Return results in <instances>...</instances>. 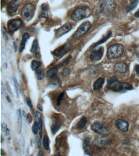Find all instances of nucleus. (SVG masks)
I'll return each mask as SVG.
<instances>
[{"label":"nucleus","mask_w":139,"mask_h":156,"mask_svg":"<svg viewBox=\"0 0 139 156\" xmlns=\"http://www.w3.org/2000/svg\"><path fill=\"white\" fill-rule=\"evenodd\" d=\"M124 52L123 46L121 44H115L111 46L108 49L107 57L111 59L119 58L123 55Z\"/></svg>","instance_id":"obj_1"},{"label":"nucleus","mask_w":139,"mask_h":156,"mask_svg":"<svg viewBox=\"0 0 139 156\" xmlns=\"http://www.w3.org/2000/svg\"><path fill=\"white\" fill-rule=\"evenodd\" d=\"M125 83L118 81L117 77L112 76L109 78L107 81V88L109 90L115 92H120L125 89Z\"/></svg>","instance_id":"obj_2"},{"label":"nucleus","mask_w":139,"mask_h":156,"mask_svg":"<svg viewBox=\"0 0 139 156\" xmlns=\"http://www.w3.org/2000/svg\"><path fill=\"white\" fill-rule=\"evenodd\" d=\"M116 4L114 0H104L100 5L102 12L106 15H110L115 11Z\"/></svg>","instance_id":"obj_3"},{"label":"nucleus","mask_w":139,"mask_h":156,"mask_svg":"<svg viewBox=\"0 0 139 156\" xmlns=\"http://www.w3.org/2000/svg\"><path fill=\"white\" fill-rule=\"evenodd\" d=\"M90 10L88 7H84L75 9L72 13L71 18L73 21H79L87 17L89 15Z\"/></svg>","instance_id":"obj_4"},{"label":"nucleus","mask_w":139,"mask_h":156,"mask_svg":"<svg viewBox=\"0 0 139 156\" xmlns=\"http://www.w3.org/2000/svg\"><path fill=\"white\" fill-rule=\"evenodd\" d=\"M91 27V24L89 21L84 22L79 26L75 33L73 35L75 39H78L86 34Z\"/></svg>","instance_id":"obj_5"},{"label":"nucleus","mask_w":139,"mask_h":156,"mask_svg":"<svg viewBox=\"0 0 139 156\" xmlns=\"http://www.w3.org/2000/svg\"><path fill=\"white\" fill-rule=\"evenodd\" d=\"M35 8L31 4H26L22 8L21 16L25 21H29L32 18L35 13Z\"/></svg>","instance_id":"obj_6"},{"label":"nucleus","mask_w":139,"mask_h":156,"mask_svg":"<svg viewBox=\"0 0 139 156\" xmlns=\"http://www.w3.org/2000/svg\"><path fill=\"white\" fill-rule=\"evenodd\" d=\"M91 129L94 132L102 136L106 137L109 135L108 129L99 122H96L93 123L91 126Z\"/></svg>","instance_id":"obj_7"},{"label":"nucleus","mask_w":139,"mask_h":156,"mask_svg":"<svg viewBox=\"0 0 139 156\" xmlns=\"http://www.w3.org/2000/svg\"><path fill=\"white\" fill-rule=\"evenodd\" d=\"M104 49L101 46L94 49L92 51L90 56V59L93 62L99 61L103 56Z\"/></svg>","instance_id":"obj_8"},{"label":"nucleus","mask_w":139,"mask_h":156,"mask_svg":"<svg viewBox=\"0 0 139 156\" xmlns=\"http://www.w3.org/2000/svg\"><path fill=\"white\" fill-rule=\"evenodd\" d=\"M22 21L21 19H12L8 22L7 28L11 32H14L18 30L22 26Z\"/></svg>","instance_id":"obj_9"},{"label":"nucleus","mask_w":139,"mask_h":156,"mask_svg":"<svg viewBox=\"0 0 139 156\" xmlns=\"http://www.w3.org/2000/svg\"><path fill=\"white\" fill-rule=\"evenodd\" d=\"M105 137L102 136V137H98L94 141V144L98 149L104 150L106 147L109 144L110 141L105 139Z\"/></svg>","instance_id":"obj_10"},{"label":"nucleus","mask_w":139,"mask_h":156,"mask_svg":"<svg viewBox=\"0 0 139 156\" xmlns=\"http://www.w3.org/2000/svg\"><path fill=\"white\" fill-rule=\"evenodd\" d=\"M71 25L69 22L65 23L60 28L57 30L55 31V36L56 38H59L62 36L69 32L71 28Z\"/></svg>","instance_id":"obj_11"},{"label":"nucleus","mask_w":139,"mask_h":156,"mask_svg":"<svg viewBox=\"0 0 139 156\" xmlns=\"http://www.w3.org/2000/svg\"><path fill=\"white\" fill-rule=\"evenodd\" d=\"M69 46L67 43H65L64 45L61 46L58 48L56 49L53 52L54 56L58 57H61L64 56L69 51Z\"/></svg>","instance_id":"obj_12"},{"label":"nucleus","mask_w":139,"mask_h":156,"mask_svg":"<svg viewBox=\"0 0 139 156\" xmlns=\"http://www.w3.org/2000/svg\"><path fill=\"white\" fill-rule=\"evenodd\" d=\"M53 124L51 127V130L52 134L54 135L60 128L62 124L60 118L58 116V115L55 114L53 116Z\"/></svg>","instance_id":"obj_13"},{"label":"nucleus","mask_w":139,"mask_h":156,"mask_svg":"<svg viewBox=\"0 0 139 156\" xmlns=\"http://www.w3.org/2000/svg\"><path fill=\"white\" fill-rule=\"evenodd\" d=\"M116 127L122 132H126L129 130V124L124 120L118 119L115 122Z\"/></svg>","instance_id":"obj_14"},{"label":"nucleus","mask_w":139,"mask_h":156,"mask_svg":"<svg viewBox=\"0 0 139 156\" xmlns=\"http://www.w3.org/2000/svg\"><path fill=\"white\" fill-rule=\"evenodd\" d=\"M114 69L117 73L124 74L127 73L128 67L127 64L125 63H118L114 66Z\"/></svg>","instance_id":"obj_15"},{"label":"nucleus","mask_w":139,"mask_h":156,"mask_svg":"<svg viewBox=\"0 0 139 156\" xmlns=\"http://www.w3.org/2000/svg\"><path fill=\"white\" fill-rule=\"evenodd\" d=\"M19 6V4L17 1H13L11 2L7 7V11L9 14L15 13L17 10Z\"/></svg>","instance_id":"obj_16"},{"label":"nucleus","mask_w":139,"mask_h":156,"mask_svg":"<svg viewBox=\"0 0 139 156\" xmlns=\"http://www.w3.org/2000/svg\"><path fill=\"white\" fill-rule=\"evenodd\" d=\"M105 80L104 78H99L95 82L93 85V89L95 91L100 90L104 84Z\"/></svg>","instance_id":"obj_17"},{"label":"nucleus","mask_w":139,"mask_h":156,"mask_svg":"<svg viewBox=\"0 0 139 156\" xmlns=\"http://www.w3.org/2000/svg\"><path fill=\"white\" fill-rule=\"evenodd\" d=\"M42 114L39 112H36V122H37L38 124V128L40 131L39 135L42 136Z\"/></svg>","instance_id":"obj_18"},{"label":"nucleus","mask_w":139,"mask_h":156,"mask_svg":"<svg viewBox=\"0 0 139 156\" xmlns=\"http://www.w3.org/2000/svg\"><path fill=\"white\" fill-rule=\"evenodd\" d=\"M29 38V35L27 33H25L23 34L22 37L21 44L19 46V53H22L24 50V48H25V43Z\"/></svg>","instance_id":"obj_19"},{"label":"nucleus","mask_w":139,"mask_h":156,"mask_svg":"<svg viewBox=\"0 0 139 156\" xmlns=\"http://www.w3.org/2000/svg\"><path fill=\"white\" fill-rule=\"evenodd\" d=\"M87 123V120L86 117L83 116L78 123L77 127L78 129H81L84 128Z\"/></svg>","instance_id":"obj_20"},{"label":"nucleus","mask_w":139,"mask_h":156,"mask_svg":"<svg viewBox=\"0 0 139 156\" xmlns=\"http://www.w3.org/2000/svg\"><path fill=\"white\" fill-rule=\"evenodd\" d=\"M18 130L19 133L21 132L22 126V113L21 109H19L17 112Z\"/></svg>","instance_id":"obj_21"},{"label":"nucleus","mask_w":139,"mask_h":156,"mask_svg":"<svg viewBox=\"0 0 139 156\" xmlns=\"http://www.w3.org/2000/svg\"><path fill=\"white\" fill-rule=\"evenodd\" d=\"M138 2V0H135L131 2L127 7V9H126L127 12V13L129 12L134 10L137 6Z\"/></svg>","instance_id":"obj_22"},{"label":"nucleus","mask_w":139,"mask_h":156,"mask_svg":"<svg viewBox=\"0 0 139 156\" xmlns=\"http://www.w3.org/2000/svg\"><path fill=\"white\" fill-rule=\"evenodd\" d=\"M43 146L45 150H50V140L47 135H45L43 139Z\"/></svg>","instance_id":"obj_23"},{"label":"nucleus","mask_w":139,"mask_h":156,"mask_svg":"<svg viewBox=\"0 0 139 156\" xmlns=\"http://www.w3.org/2000/svg\"><path fill=\"white\" fill-rule=\"evenodd\" d=\"M90 139L88 137H84L83 140V147L84 150H88V149L89 150L90 148Z\"/></svg>","instance_id":"obj_24"},{"label":"nucleus","mask_w":139,"mask_h":156,"mask_svg":"<svg viewBox=\"0 0 139 156\" xmlns=\"http://www.w3.org/2000/svg\"><path fill=\"white\" fill-rule=\"evenodd\" d=\"M41 66V62H40V61L34 60V61H33L32 62L31 67H32V70L33 71H35L38 70Z\"/></svg>","instance_id":"obj_25"},{"label":"nucleus","mask_w":139,"mask_h":156,"mask_svg":"<svg viewBox=\"0 0 139 156\" xmlns=\"http://www.w3.org/2000/svg\"><path fill=\"white\" fill-rule=\"evenodd\" d=\"M112 32H109L107 34V35L106 36L104 37L103 39H102L100 40L99 42H97V43H95L94 45V47H96L98 46L101 44V43H104L106 41H107L109 38L112 36Z\"/></svg>","instance_id":"obj_26"},{"label":"nucleus","mask_w":139,"mask_h":156,"mask_svg":"<svg viewBox=\"0 0 139 156\" xmlns=\"http://www.w3.org/2000/svg\"><path fill=\"white\" fill-rule=\"evenodd\" d=\"M36 74L37 76V79L38 80H41L43 79L45 76V73L43 70L42 69L36 70Z\"/></svg>","instance_id":"obj_27"},{"label":"nucleus","mask_w":139,"mask_h":156,"mask_svg":"<svg viewBox=\"0 0 139 156\" xmlns=\"http://www.w3.org/2000/svg\"><path fill=\"white\" fill-rule=\"evenodd\" d=\"M12 80L13 81L14 85V87L16 94H17V97L18 98H19V93H18V89H19V88L20 87V86H19V84L18 83L17 80L16 79V78L14 76L13 77Z\"/></svg>","instance_id":"obj_28"},{"label":"nucleus","mask_w":139,"mask_h":156,"mask_svg":"<svg viewBox=\"0 0 139 156\" xmlns=\"http://www.w3.org/2000/svg\"><path fill=\"white\" fill-rule=\"evenodd\" d=\"M2 131L4 132L5 136H7L9 135V130L7 128V125L5 123H3L1 125Z\"/></svg>","instance_id":"obj_29"},{"label":"nucleus","mask_w":139,"mask_h":156,"mask_svg":"<svg viewBox=\"0 0 139 156\" xmlns=\"http://www.w3.org/2000/svg\"><path fill=\"white\" fill-rule=\"evenodd\" d=\"M58 68L57 67H53L52 68L50 69L47 72V76H48V78L51 75H52V74H54V73H57L58 71Z\"/></svg>","instance_id":"obj_30"},{"label":"nucleus","mask_w":139,"mask_h":156,"mask_svg":"<svg viewBox=\"0 0 139 156\" xmlns=\"http://www.w3.org/2000/svg\"><path fill=\"white\" fill-rule=\"evenodd\" d=\"M32 129L33 133L35 135H37L38 133V130H39V128H38L37 122L36 121L34 123V125H33L32 127Z\"/></svg>","instance_id":"obj_31"},{"label":"nucleus","mask_w":139,"mask_h":156,"mask_svg":"<svg viewBox=\"0 0 139 156\" xmlns=\"http://www.w3.org/2000/svg\"><path fill=\"white\" fill-rule=\"evenodd\" d=\"M71 59H72V57H71V56H68V57L66 58V59H65V60H64L61 64L59 65V67L61 68L62 67L67 66V65L69 63V61H70Z\"/></svg>","instance_id":"obj_32"},{"label":"nucleus","mask_w":139,"mask_h":156,"mask_svg":"<svg viewBox=\"0 0 139 156\" xmlns=\"http://www.w3.org/2000/svg\"><path fill=\"white\" fill-rule=\"evenodd\" d=\"M65 92H63L61 93L60 95H59L57 99L56 105L57 106H59L60 105L61 103L62 100L63 98L64 95H65Z\"/></svg>","instance_id":"obj_33"},{"label":"nucleus","mask_w":139,"mask_h":156,"mask_svg":"<svg viewBox=\"0 0 139 156\" xmlns=\"http://www.w3.org/2000/svg\"><path fill=\"white\" fill-rule=\"evenodd\" d=\"M37 48H38V42L36 40H34L33 41L32 48H31V52L32 53H35L37 50Z\"/></svg>","instance_id":"obj_34"},{"label":"nucleus","mask_w":139,"mask_h":156,"mask_svg":"<svg viewBox=\"0 0 139 156\" xmlns=\"http://www.w3.org/2000/svg\"><path fill=\"white\" fill-rule=\"evenodd\" d=\"M71 71L70 69L68 68H65L63 71H62V75L64 77L68 76L70 74Z\"/></svg>","instance_id":"obj_35"},{"label":"nucleus","mask_w":139,"mask_h":156,"mask_svg":"<svg viewBox=\"0 0 139 156\" xmlns=\"http://www.w3.org/2000/svg\"><path fill=\"white\" fill-rule=\"evenodd\" d=\"M26 100V103L27 104V106L29 107L31 110H32L33 106L30 98L29 97H26V100Z\"/></svg>","instance_id":"obj_36"},{"label":"nucleus","mask_w":139,"mask_h":156,"mask_svg":"<svg viewBox=\"0 0 139 156\" xmlns=\"http://www.w3.org/2000/svg\"><path fill=\"white\" fill-rule=\"evenodd\" d=\"M36 147L38 149H40V146H41V142H40V140L39 138H36Z\"/></svg>","instance_id":"obj_37"},{"label":"nucleus","mask_w":139,"mask_h":156,"mask_svg":"<svg viewBox=\"0 0 139 156\" xmlns=\"http://www.w3.org/2000/svg\"><path fill=\"white\" fill-rule=\"evenodd\" d=\"M6 85V89H7V92H8V93L10 94V95H11V96H13L12 92L11 90L10 87V86H9L8 83H6V85Z\"/></svg>","instance_id":"obj_38"},{"label":"nucleus","mask_w":139,"mask_h":156,"mask_svg":"<svg viewBox=\"0 0 139 156\" xmlns=\"http://www.w3.org/2000/svg\"><path fill=\"white\" fill-rule=\"evenodd\" d=\"M42 9L45 12H47L49 10V7L46 4H43L42 5Z\"/></svg>","instance_id":"obj_39"},{"label":"nucleus","mask_w":139,"mask_h":156,"mask_svg":"<svg viewBox=\"0 0 139 156\" xmlns=\"http://www.w3.org/2000/svg\"><path fill=\"white\" fill-rule=\"evenodd\" d=\"M26 118L27 119L29 123H32V122L33 120V118L32 117V115H31L30 114V113H28L27 115Z\"/></svg>","instance_id":"obj_40"},{"label":"nucleus","mask_w":139,"mask_h":156,"mask_svg":"<svg viewBox=\"0 0 139 156\" xmlns=\"http://www.w3.org/2000/svg\"><path fill=\"white\" fill-rule=\"evenodd\" d=\"M135 71L137 75L139 77V65H136L135 66Z\"/></svg>","instance_id":"obj_41"},{"label":"nucleus","mask_w":139,"mask_h":156,"mask_svg":"<svg viewBox=\"0 0 139 156\" xmlns=\"http://www.w3.org/2000/svg\"><path fill=\"white\" fill-rule=\"evenodd\" d=\"M37 108L39 111H43V108H42V106L40 104H38V105H37Z\"/></svg>","instance_id":"obj_42"},{"label":"nucleus","mask_w":139,"mask_h":156,"mask_svg":"<svg viewBox=\"0 0 139 156\" xmlns=\"http://www.w3.org/2000/svg\"><path fill=\"white\" fill-rule=\"evenodd\" d=\"M134 16L135 17L139 18V9L135 13Z\"/></svg>","instance_id":"obj_43"},{"label":"nucleus","mask_w":139,"mask_h":156,"mask_svg":"<svg viewBox=\"0 0 139 156\" xmlns=\"http://www.w3.org/2000/svg\"><path fill=\"white\" fill-rule=\"evenodd\" d=\"M22 115H23V116H24V117L26 118L27 117V114H26V113H25V112L24 111H22Z\"/></svg>","instance_id":"obj_44"},{"label":"nucleus","mask_w":139,"mask_h":156,"mask_svg":"<svg viewBox=\"0 0 139 156\" xmlns=\"http://www.w3.org/2000/svg\"><path fill=\"white\" fill-rule=\"evenodd\" d=\"M14 48L15 50V51L16 52V51L17 50V46H16V43L15 42L14 43Z\"/></svg>","instance_id":"obj_45"},{"label":"nucleus","mask_w":139,"mask_h":156,"mask_svg":"<svg viewBox=\"0 0 139 156\" xmlns=\"http://www.w3.org/2000/svg\"><path fill=\"white\" fill-rule=\"evenodd\" d=\"M38 156H43V153H42V152L41 151H40L39 153H38Z\"/></svg>","instance_id":"obj_46"},{"label":"nucleus","mask_w":139,"mask_h":156,"mask_svg":"<svg viewBox=\"0 0 139 156\" xmlns=\"http://www.w3.org/2000/svg\"><path fill=\"white\" fill-rule=\"evenodd\" d=\"M6 99H7V100L8 101L9 103H11L10 98L9 97V96H7V97H6Z\"/></svg>","instance_id":"obj_47"},{"label":"nucleus","mask_w":139,"mask_h":156,"mask_svg":"<svg viewBox=\"0 0 139 156\" xmlns=\"http://www.w3.org/2000/svg\"><path fill=\"white\" fill-rule=\"evenodd\" d=\"M4 141V139L3 138V137L1 136V143H2Z\"/></svg>","instance_id":"obj_48"}]
</instances>
